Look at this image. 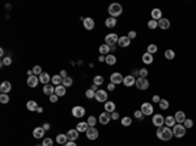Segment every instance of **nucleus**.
Returning <instances> with one entry per match:
<instances>
[{"mask_svg": "<svg viewBox=\"0 0 196 146\" xmlns=\"http://www.w3.org/2000/svg\"><path fill=\"white\" fill-rule=\"evenodd\" d=\"M157 137L162 141H170L173 138V129L169 127H159L157 129Z\"/></svg>", "mask_w": 196, "mask_h": 146, "instance_id": "f257e3e1", "label": "nucleus"}, {"mask_svg": "<svg viewBox=\"0 0 196 146\" xmlns=\"http://www.w3.org/2000/svg\"><path fill=\"white\" fill-rule=\"evenodd\" d=\"M107 12L110 13V17H114V18H117L118 16L122 15V12H123V7L120 5L119 3H113V4H110V5H109Z\"/></svg>", "mask_w": 196, "mask_h": 146, "instance_id": "f03ea898", "label": "nucleus"}, {"mask_svg": "<svg viewBox=\"0 0 196 146\" xmlns=\"http://www.w3.org/2000/svg\"><path fill=\"white\" fill-rule=\"evenodd\" d=\"M173 136H175L177 138H182L183 136H186V128L184 125L177 124L173 127Z\"/></svg>", "mask_w": 196, "mask_h": 146, "instance_id": "7ed1b4c3", "label": "nucleus"}, {"mask_svg": "<svg viewBox=\"0 0 196 146\" xmlns=\"http://www.w3.org/2000/svg\"><path fill=\"white\" fill-rule=\"evenodd\" d=\"M136 87H137L139 90H147L148 87H149V81L144 77H139L136 78Z\"/></svg>", "mask_w": 196, "mask_h": 146, "instance_id": "20e7f679", "label": "nucleus"}, {"mask_svg": "<svg viewBox=\"0 0 196 146\" xmlns=\"http://www.w3.org/2000/svg\"><path fill=\"white\" fill-rule=\"evenodd\" d=\"M140 111L144 114V116L153 115V111H154V110H153V104H150V103H148V102L143 103V104H141Z\"/></svg>", "mask_w": 196, "mask_h": 146, "instance_id": "39448f33", "label": "nucleus"}, {"mask_svg": "<svg viewBox=\"0 0 196 146\" xmlns=\"http://www.w3.org/2000/svg\"><path fill=\"white\" fill-rule=\"evenodd\" d=\"M118 40H119V37H118L117 34H107L106 37H105V42H106V44H109V46H115V44H118Z\"/></svg>", "mask_w": 196, "mask_h": 146, "instance_id": "423d86ee", "label": "nucleus"}, {"mask_svg": "<svg viewBox=\"0 0 196 146\" xmlns=\"http://www.w3.org/2000/svg\"><path fill=\"white\" fill-rule=\"evenodd\" d=\"M152 123H153V125H156L157 128L163 127V124H165V118H163L162 115H159V114H154L153 119H152Z\"/></svg>", "mask_w": 196, "mask_h": 146, "instance_id": "0eeeda50", "label": "nucleus"}, {"mask_svg": "<svg viewBox=\"0 0 196 146\" xmlns=\"http://www.w3.org/2000/svg\"><path fill=\"white\" fill-rule=\"evenodd\" d=\"M85 133H86V137H88L89 140H92V141L93 140H97L98 134H99V133H98V131H97V128H94V127H89L88 131H86Z\"/></svg>", "mask_w": 196, "mask_h": 146, "instance_id": "6e6552de", "label": "nucleus"}, {"mask_svg": "<svg viewBox=\"0 0 196 146\" xmlns=\"http://www.w3.org/2000/svg\"><path fill=\"white\" fill-rule=\"evenodd\" d=\"M123 80H124V77H123V76L120 75L119 72H115V73H113V75L110 76V81H111V84H114V85L122 84Z\"/></svg>", "mask_w": 196, "mask_h": 146, "instance_id": "1a4fd4ad", "label": "nucleus"}, {"mask_svg": "<svg viewBox=\"0 0 196 146\" xmlns=\"http://www.w3.org/2000/svg\"><path fill=\"white\" fill-rule=\"evenodd\" d=\"M72 115H73L75 118H83V116L85 115V108H84L83 106H75L73 108H72Z\"/></svg>", "mask_w": 196, "mask_h": 146, "instance_id": "9d476101", "label": "nucleus"}, {"mask_svg": "<svg viewBox=\"0 0 196 146\" xmlns=\"http://www.w3.org/2000/svg\"><path fill=\"white\" fill-rule=\"evenodd\" d=\"M94 98L98 100V102L106 103V102H107V93H106L105 90H98V91H95V96H94Z\"/></svg>", "mask_w": 196, "mask_h": 146, "instance_id": "9b49d317", "label": "nucleus"}, {"mask_svg": "<svg viewBox=\"0 0 196 146\" xmlns=\"http://www.w3.org/2000/svg\"><path fill=\"white\" fill-rule=\"evenodd\" d=\"M111 120V114H109V112H102L101 115H99V123H101L102 125H107L109 123H110Z\"/></svg>", "mask_w": 196, "mask_h": 146, "instance_id": "f8f14e48", "label": "nucleus"}, {"mask_svg": "<svg viewBox=\"0 0 196 146\" xmlns=\"http://www.w3.org/2000/svg\"><path fill=\"white\" fill-rule=\"evenodd\" d=\"M11 90H12V84H11V82H8V81L1 82V85H0V91H1V94H8Z\"/></svg>", "mask_w": 196, "mask_h": 146, "instance_id": "ddd939ff", "label": "nucleus"}, {"mask_svg": "<svg viewBox=\"0 0 196 146\" xmlns=\"http://www.w3.org/2000/svg\"><path fill=\"white\" fill-rule=\"evenodd\" d=\"M123 84H124V86L129 87V86H133V85L136 84V78L133 77L132 75H128L124 77V80H123Z\"/></svg>", "mask_w": 196, "mask_h": 146, "instance_id": "4468645a", "label": "nucleus"}, {"mask_svg": "<svg viewBox=\"0 0 196 146\" xmlns=\"http://www.w3.org/2000/svg\"><path fill=\"white\" fill-rule=\"evenodd\" d=\"M83 24H84V28H85L86 30H93V29H94V26H95L94 20L90 18V17H86V18L84 20Z\"/></svg>", "mask_w": 196, "mask_h": 146, "instance_id": "2eb2a0df", "label": "nucleus"}, {"mask_svg": "<svg viewBox=\"0 0 196 146\" xmlns=\"http://www.w3.org/2000/svg\"><path fill=\"white\" fill-rule=\"evenodd\" d=\"M129 44H131V39H129L127 35L119 37V40H118V46L119 47H128Z\"/></svg>", "mask_w": 196, "mask_h": 146, "instance_id": "dca6fc26", "label": "nucleus"}, {"mask_svg": "<svg viewBox=\"0 0 196 146\" xmlns=\"http://www.w3.org/2000/svg\"><path fill=\"white\" fill-rule=\"evenodd\" d=\"M158 28L159 29H162V30H166V29H169L170 28V21H169L167 18H161V20H158Z\"/></svg>", "mask_w": 196, "mask_h": 146, "instance_id": "f3484780", "label": "nucleus"}, {"mask_svg": "<svg viewBox=\"0 0 196 146\" xmlns=\"http://www.w3.org/2000/svg\"><path fill=\"white\" fill-rule=\"evenodd\" d=\"M67 137L69 141H76L77 137H79V132H77V129H69V131L67 132Z\"/></svg>", "mask_w": 196, "mask_h": 146, "instance_id": "a211bd4d", "label": "nucleus"}, {"mask_svg": "<svg viewBox=\"0 0 196 146\" xmlns=\"http://www.w3.org/2000/svg\"><path fill=\"white\" fill-rule=\"evenodd\" d=\"M174 118L178 124H182V123H184V120H186V114H184L183 111H178Z\"/></svg>", "mask_w": 196, "mask_h": 146, "instance_id": "6ab92c4d", "label": "nucleus"}, {"mask_svg": "<svg viewBox=\"0 0 196 146\" xmlns=\"http://www.w3.org/2000/svg\"><path fill=\"white\" fill-rule=\"evenodd\" d=\"M162 18V11L159 9V8H154L153 11H152V20H156V21H158V20Z\"/></svg>", "mask_w": 196, "mask_h": 146, "instance_id": "aec40b11", "label": "nucleus"}, {"mask_svg": "<svg viewBox=\"0 0 196 146\" xmlns=\"http://www.w3.org/2000/svg\"><path fill=\"white\" fill-rule=\"evenodd\" d=\"M38 82H39V78L37 77L35 75L30 76V77H28V85L30 87H35L38 85Z\"/></svg>", "mask_w": 196, "mask_h": 146, "instance_id": "412c9836", "label": "nucleus"}, {"mask_svg": "<svg viewBox=\"0 0 196 146\" xmlns=\"http://www.w3.org/2000/svg\"><path fill=\"white\" fill-rule=\"evenodd\" d=\"M43 93L46 94V95H52V94L55 93V87L52 86L51 84H47V85H45L43 86Z\"/></svg>", "mask_w": 196, "mask_h": 146, "instance_id": "4be33fe9", "label": "nucleus"}, {"mask_svg": "<svg viewBox=\"0 0 196 146\" xmlns=\"http://www.w3.org/2000/svg\"><path fill=\"white\" fill-rule=\"evenodd\" d=\"M45 129H43L42 127H38V128H35L33 131V136L35 137V138H42L43 136H45Z\"/></svg>", "mask_w": 196, "mask_h": 146, "instance_id": "5701e85b", "label": "nucleus"}, {"mask_svg": "<svg viewBox=\"0 0 196 146\" xmlns=\"http://www.w3.org/2000/svg\"><path fill=\"white\" fill-rule=\"evenodd\" d=\"M68 137H67V134H58V136H56V142L59 143V145H65V143L68 142Z\"/></svg>", "mask_w": 196, "mask_h": 146, "instance_id": "b1692460", "label": "nucleus"}, {"mask_svg": "<svg viewBox=\"0 0 196 146\" xmlns=\"http://www.w3.org/2000/svg\"><path fill=\"white\" fill-rule=\"evenodd\" d=\"M88 128H89V125H88V123H86V121H81V123H79V124H77V127H76V129H77V132H81V133H83V132H86L88 131Z\"/></svg>", "mask_w": 196, "mask_h": 146, "instance_id": "393cba45", "label": "nucleus"}, {"mask_svg": "<svg viewBox=\"0 0 196 146\" xmlns=\"http://www.w3.org/2000/svg\"><path fill=\"white\" fill-rule=\"evenodd\" d=\"M105 111L109 114H113L115 111V103L114 102H106L105 103Z\"/></svg>", "mask_w": 196, "mask_h": 146, "instance_id": "a878e982", "label": "nucleus"}, {"mask_svg": "<svg viewBox=\"0 0 196 146\" xmlns=\"http://www.w3.org/2000/svg\"><path fill=\"white\" fill-rule=\"evenodd\" d=\"M105 25L107 26V28H115L117 26V18H114V17H109V18H106V21H105Z\"/></svg>", "mask_w": 196, "mask_h": 146, "instance_id": "bb28decb", "label": "nucleus"}, {"mask_svg": "<svg viewBox=\"0 0 196 146\" xmlns=\"http://www.w3.org/2000/svg\"><path fill=\"white\" fill-rule=\"evenodd\" d=\"M143 63H145V64H152V63H153V55L149 52H145L144 55H143Z\"/></svg>", "mask_w": 196, "mask_h": 146, "instance_id": "cd10ccee", "label": "nucleus"}, {"mask_svg": "<svg viewBox=\"0 0 196 146\" xmlns=\"http://www.w3.org/2000/svg\"><path fill=\"white\" fill-rule=\"evenodd\" d=\"M175 123H177V121H175L174 116H167V118L165 119V125L169 128H173L175 125Z\"/></svg>", "mask_w": 196, "mask_h": 146, "instance_id": "c85d7f7f", "label": "nucleus"}, {"mask_svg": "<svg viewBox=\"0 0 196 146\" xmlns=\"http://www.w3.org/2000/svg\"><path fill=\"white\" fill-rule=\"evenodd\" d=\"M55 94L58 96H63L65 95V86L63 85H59V86H55Z\"/></svg>", "mask_w": 196, "mask_h": 146, "instance_id": "c756f323", "label": "nucleus"}, {"mask_svg": "<svg viewBox=\"0 0 196 146\" xmlns=\"http://www.w3.org/2000/svg\"><path fill=\"white\" fill-rule=\"evenodd\" d=\"M26 108L29 110V111H37L38 108V104L35 100H29L28 103H26Z\"/></svg>", "mask_w": 196, "mask_h": 146, "instance_id": "7c9ffc66", "label": "nucleus"}, {"mask_svg": "<svg viewBox=\"0 0 196 146\" xmlns=\"http://www.w3.org/2000/svg\"><path fill=\"white\" fill-rule=\"evenodd\" d=\"M99 52H101V55H109V52H110V46L106 43L101 44V46H99Z\"/></svg>", "mask_w": 196, "mask_h": 146, "instance_id": "2f4dec72", "label": "nucleus"}, {"mask_svg": "<svg viewBox=\"0 0 196 146\" xmlns=\"http://www.w3.org/2000/svg\"><path fill=\"white\" fill-rule=\"evenodd\" d=\"M106 63L109 65H115L117 64V57L114 55H111V54H109V55H106Z\"/></svg>", "mask_w": 196, "mask_h": 146, "instance_id": "473e14b6", "label": "nucleus"}, {"mask_svg": "<svg viewBox=\"0 0 196 146\" xmlns=\"http://www.w3.org/2000/svg\"><path fill=\"white\" fill-rule=\"evenodd\" d=\"M51 82L54 85H56V86H59V85L63 84V78L60 77V75H56V76H52L51 78Z\"/></svg>", "mask_w": 196, "mask_h": 146, "instance_id": "72a5a7b5", "label": "nucleus"}, {"mask_svg": "<svg viewBox=\"0 0 196 146\" xmlns=\"http://www.w3.org/2000/svg\"><path fill=\"white\" fill-rule=\"evenodd\" d=\"M39 82H42V84L47 85L50 82V76L49 73H42V75L39 76Z\"/></svg>", "mask_w": 196, "mask_h": 146, "instance_id": "f704fd0d", "label": "nucleus"}, {"mask_svg": "<svg viewBox=\"0 0 196 146\" xmlns=\"http://www.w3.org/2000/svg\"><path fill=\"white\" fill-rule=\"evenodd\" d=\"M131 124H132V119L129 118V116H124V118L122 119V125L123 127H129Z\"/></svg>", "mask_w": 196, "mask_h": 146, "instance_id": "c9c22d12", "label": "nucleus"}, {"mask_svg": "<svg viewBox=\"0 0 196 146\" xmlns=\"http://www.w3.org/2000/svg\"><path fill=\"white\" fill-rule=\"evenodd\" d=\"M165 57L167 60H173L175 57V52L173 50H166L165 51Z\"/></svg>", "mask_w": 196, "mask_h": 146, "instance_id": "e433bc0d", "label": "nucleus"}, {"mask_svg": "<svg viewBox=\"0 0 196 146\" xmlns=\"http://www.w3.org/2000/svg\"><path fill=\"white\" fill-rule=\"evenodd\" d=\"M148 28L154 30V29L158 28V22H157L156 20H150V21H148Z\"/></svg>", "mask_w": 196, "mask_h": 146, "instance_id": "4c0bfd02", "label": "nucleus"}, {"mask_svg": "<svg viewBox=\"0 0 196 146\" xmlns=\"http://www.w3.org/2000/svg\"><path fill=\"white\" fill-rule=\"evenodd\" d=\"M73 84V80L71 77H65V78H63V86H65V87H68V86H71V85Z\"/></svg>", "mask_w": 196, "mask_h": 146, "instance_id": "58836bf2", "label": "nucleus"}, {"mask_svg": "<svg viewBox=\"0 0 196 146\" xmlns=\"http://www.w3.org/2000/svg\"><path fill=\"white\" fill-rule=\"evenodd\" d=\"M159 108L161 110H167L169 108V102L166 99H161L159 100Z\"/></svg>", "mask_w": 196, "mask_h": 146, "instance_id": "ea45409f", "label": "nucleus"}, {"mask_svg": "<svg viewBox=\"0 0 196 146\" xmlns=\"http://www.w3.org/2000/svg\"><path fill=\"white\" fill-rule=\"evenodd\" d=\"M93 84L98 85V86H99V85H102V84H103V77H102V76H95L94 80H93Z\"/></svg>", "mask_w": 196, "mask_h": 146, "instance_id": "a19ab883", "label": "nucleus"}, {"mask_svg": "<svg viewBox=\"0 0 196 146\" xmlns=\"http://www.w3.org/2000/svg\"><path fill=\"white\" fill-rule=\"evenodd\" d=\"M0 102L3 103V104H7V103L9 102V96H8V94H0Z\"/></svg>", "mask_w": 196, "mask_h": 146, "instance_id": "79ce46f5", "label": "nucleus"}, {"mask_svg": "<svg viewBox=\"0 0 196 146\" xmlns=\"http://www.w3.org/2000/svg\"><path fill=\"white\" fill-rule=\"evenodd\" d=\"M157 50H158V47H157L156 44H149V46H148V52L152 54V55H153V54H156Z\"/></svg>", "mask_w": 196, "mask_h": 146, "instance_id": "37998d69", "label": "nucleus"}, {"mask_svg": "<svg viewBox=\"0 0 196 146\" xmlns=\"http://www.w3.org/2000/svg\"><path fill=\"white\" fill-rule=\"evenodd\" d=\"M86 123H88L89 127H94L95 123H97V119H95L94 116H89V118H88V121H86Z\"/></svg>", "mask_w": 196, "mask_h": 146, "instance_id": "c03bdc74", "label": "nucleus"}, {"mask_svg": "<svg viewBox=\"0 0 196 146\" xmlns=\"http://www.w3.org/2000/svg\"><path fill=\"white\" fill-rule=\"evenodd\" d=\"M183 124H184V128H192L193 127V120L192 119H186Z\"/></svg>", "mask_w": 196, "mask_h": 146, "instance_id": "a18cd8bd", "label": "nucleus"}, {"mask_svg": "<svg viewBox=\"0 0 196 146\" xmlns=\"http://www.w3.org/2000/svg\"><path fill=\"white\" fill-rule=\"evenodd\" d=\"M85 96L86 98H89V99H92V98H94L95 96V91H93L92 89H88L86 93H85Z\"/></svg>", "mask_w": 196, "mask_h": 146, "instance_id": "49530a36", "label": "nucleus"}, {"mask_svg": "<svg viewBox=\"0 0 196 146\" xmlns=\"http://www.w3.org/2000/svg\"><path fill=\"white\" fill-rule=\"evenodd\" d=\"M33 73H34V75H35V76H38V75H42V73H43V72H42V68H41V67L39 65H35V67H34V68H33Z\"/></svg>", "mask_w": 196, "mask_h": 146, "instance_id": "de8ad7c7", "label": "nucleus"}, {"mask_svg": "<svg viewBox=\"0 0 196 146\" xmlns=\"http://www.w3.org/2000/svg\"><path fill=\"white\" fill-rule=\"evenodd\" d=\"M42 146H52V140L51 138H45L42 142Z\"/></svg>", "mask_w": 196, "mask_h": 146, "instance_id": "09e8293b", "label": "nucleus"}, {"mask_svg": "<svg viewBox=\"0 0 196 146\" xmlns=\"http://www.w3.org/2000/svg\"><path fill=\"white\" fill-rule=\"evenodd\" d=\"M127 37L129 38V39H135L136 37H137V34H136V31L135 30H131V31H128V35H127Z\"/></svg>", "mask_w": 196, "mask_h": 146, "instance_id": "8fccbe9b", "label": "nucleus"}, {"mask_svg": "<svg viewBox=\"0 0 196 146\" xmlns=\"http://www.w3.org/2000/svg\"><path fill=\"white\" fill-rule=\"evenodd\" d=\"M139 73H140V77H144V78H147V76H148V71L145 68H143V69H139Z\"/></svg>", "mask_w": 196, "mask_h": 146, "instance_id": "3c124183", "label": "nucleus"}, {"mask_svg": "<svg viewBox=\"0 0 196 146\" xmlns=\"http://www.w3.org/2000/svg\"><path fill=\"white\" fill-rule=\"evenodd\" d=\"M135 118L139 119V120H141V119L144 118V114H143L140 110H137V111H135Z\"/></svg>", "mask_w": 196, "mask_h": 146, "instance_id": "603ef678", "label": "nucleus"}, {"mask_svg": "<svg viewBox=\"0 0 196 146\" xmlns=\"http://www.w3.org/2000/svg\"><path fill=\"white\" fill-rule=\"evenodd\" d=\"M11 64H12V59H11V57H4L3 65H11Z\"/></svg>", "mask_w": 196, "mask_h": 146, "instance_id": "864d4df0", "label": "nucleus"}, {"mask_svg": "<svg viewBox=\"0 0 196 146\" xmlns=\"http://www.w3.org/2000/svg\"><path fill=\"white\" fill-rule=\"evenodd\" d=\"M50 102H51V103H56V102H58V95H56V94L50 95Z\"/></svg>", "mask_w": 196, "mask_h": 146, "instance_id": "5fc2aeb1", "label": "nucleus"}, {"mask_svg": "<svg viewBox=\"0 0 196 146\" xmlns=\"http://www.w3.org/2000/svg\"><path fill=\"white\" fill-rule=\"evenodd\" d=\"M111 119H113V120H118V119H119V114H118L117 111H114L113 114H111Z\"/></svg>", "mask_w": 196, "mask_h": 146, "instance_id": "6e6d98bb", "label": "nucleus"}, {"mask_svg": "<svg viewBox=\"0 0 196 146\" xmlns=\"http://www.w3.org/2000/svg\"><path fill=\"white\" fill-rule=\"evenodd\" d=\"M50 127H51V125H50L49 123H45V124L42 125V128H43V129H45V131H49V129H50Z\"/></svg>", "mask_w": 196, "mask_h": 146, "instance_id": "4d7b16f0", "label": "nucleus"}, {"mask_svg": "<svg viewBox=\"0 0 196 146\" xmlns=\"http://www.w3.org/2000/svg\"><path fill=\"white\" fill-rule=\"evenodd\" d=\"M60 77H61V78H65V77H68V76H67V71H64V69H63V71L60 72Z\"/></svg>", "mask_w": 196, "mask_h": 146, "instance_id": "13d9d810", "label": "nucleus"}, {"mask_svg": "<svg viewBox=\"0 0 196 146\" xmlns=\"http://www.w3.org/2000/svg\"><path fill=\"white\" fill-rule=\"evenodd\" d=\"M64 146H77V145H76V142H75V141H68Z\"/></svg>", "mask_w": 196, "mask_h": 146, "instance_id": "bf43d9fd", "label": "nucleus"}, {"mask_svg": "<svg viewBox=\"0 0 196 146\" xmlns=\"http://www.w3.org/2000/svg\"><path fill=\"white\" fill-rule=\"evenodd\" d=\"M159 100H161V98H159L158 95H153V102L154 103H159Z\"/></svg>", "mask_w": 196, "mask_h": 146, "instance_id": "052dcab7", "label": "nucleus"}, {"mask_svg": "<svg viewBox=\"0 0 196 146\" xmlns=\"http://www.w3.org/2000/svg\"><path fill=\"white\" fill-rule=\"evenodd\" d=\"M114 89H115V85H114V84H109V85H107V90L113 91Z\"/></svg>", "mask_w": 196, "mask_h": 146, "instance_id": "680f3d73", "label": "nucleus"}, {"mask_svg": "<svg viewBox=\"0 0 196 146\" xmlns=\"http://www.w3.org/2000/svg\"><path fill=\"white\" fill-rule=\"evenodd\" d=\"M93 91H98V85H95V84H93L92 85V87H90Z\"/></svg>", "mask_w": 196, "mask_h": 146, "instance_id": "e2e57ef3", "label": "nucleus"}, {"mask_svg": "<svg viewBox=\"0 0 196 146\" xmlns=\"http://www.w3.org/2000/svg\"><path fill=\"white\" fill-rule=\"evenodd\" d=\"M98 60H99V61H106V56H103V55H99V57H98Z\"/></svg>", "mask_w": 196, "mask_h": 146, "instance_id": "0e129e2a", "label": "nucleus"}, {"mask_svg": "<svg viewBox=\"0 0 196 146\" xmlns=\"http://www.w3.org/2000/svg\"><path fill=\"white\" fill-rule=\"evenodd\" d=\"M132 76H133V77H136V76H140V73H139L137 69H135V71H133V75H132Z\"/></svg>", "mask_w": 196, "mask_h": 146, "instance_id": "69168bd1", "label": "nucleus"}, {"mask_svg": "<svg viewBox=\"0 0 196 146\" xmlns=\"http://www.w3.org/2000/svg\"><path fill=\"white\" fill-rule=\"evenodd\" d=\"M37 112H38V114H41V112H43V108H42V107H38V108H37Z\"/></svg>", "mask_w": 196, "mask_h": 146, "instance_id": "338daca9", "label": "nucleus"}, {"mask_svg": "<svg viewBox=\"0 0 196 146\" xmlns=\"http://www.w3.org/2000/svg\"><path fill=\"white\" fill-rule=\"evenodd\" d=\"M37 146H39V145H37ZM41 146H42V145H41Z\"/></svg>", "mask_w": 196, "mask_h": 146, "instance_id": "774afa93", "label": "nucleus"}]
</instances>
